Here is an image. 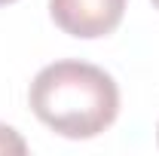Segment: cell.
<instances>
[{
    "instance_id": "3957f363",
    "label": "cell",
    "mask_w": 159,
    "mask_h": 156,
    "mask_svg": "<svg viewBox=\"0 0 159 156\" xmlns=\"http://www.w3.org/2000/svg\"><path fill=\"white\" fill-rule=\"evenodd\" d=\"M0 153H28L25 138H21L16 129L3 126V122H0Z\"/></svg>"
},
{
    "instance_id": "7a4b0ae2",
    "label": "cell",
    "mask_w": 159,
    "mask_h": 156,
    "mask_svg": "<svg viewBox=\"0 0 159 156\" xmlns=\"http://www.w3.org/2000/svg\"><path fill=\"white\" fill-rule=\"evenodd\" d=\"M125 0H49V16L64 34L95 40L113 34L122 21Z\"/></svg>"
},
{
    "instance_id": "8992f818",
    "label": "cell",
    "mask_w": 159,
    "mask_h": 156,
    "mask_svg": "<svg viewBox=\"0 0 159 156\" xmlns=\"http://www.w3.org/2000/svg\"><path fill=\"white\" fill-rule=\"evenodd\" d=\"M156 138H159V135H156Z\"/></svg>"
},
{
    "instance_id": "5b68a950",
    "label": "cell",
    "mask_w": 159,
    "mask_h": 156,
    "mask_svg": "<svg viewBox=\"0 0 159 156\" xmlns=\"http://www.w3.org/2000/svg\"><path fill=\"white\" fill-rule=\"evenodd\" d=\"M153 6H156V9H159V0H153Z\"/></svg>"
},
{
    "instance_id": "6da1fadb",
    "label": "cell",
    "mask_w": 159,
    "mask_h": 156,
    "mask_svg": "<svg viewBox=\"0 0 159 156\" xmlns=\"http://www.w3.org/2000/svg\"><path fill=\"white\" fill-rule=\"evenodd\" d=\"M40 122L64 138H95L113 126L119 89L107 71L86 61H55L40 71L28 89Z\"/></svg>"
},
{
    "instance_id": "277c9868",
    "label": "cell",
    "mask_w": 159,
    "mask_h": 156,
    "mask_svg": "<svg viewBox=\"0 0 159 156\" xmlns=\"http://www.w3.org/2000/svg\"><path fill=\"white\" fill-rule=\"evenodd\" d=\"M6 3H16V0H0V6H6Z\"/></svg>"
}]
</instances>
